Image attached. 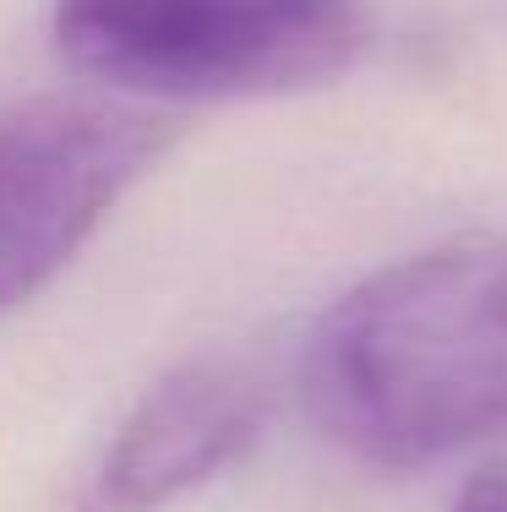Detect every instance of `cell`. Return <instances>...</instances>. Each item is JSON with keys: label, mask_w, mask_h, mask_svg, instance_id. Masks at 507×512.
<instances>
[{"label": "cell", "mask_w": 507, "mask_h": 512, "mask_svg": "<svg viewBox=\"0 0 507 512\" xmlns=\"http://www.w3.org/2000/svg\"><path fill=\"white\" fill-rule=\"evenodd\" d=\"M268 420V376L208 349L169 365L77 469L71 512H164L251 453Z\"/></svg>", "instance_id": "4"}, {"label": "cell", "mask_w": 507, "mask_h": 512, "mask_svg": "<svg viewBox=\"0 0 507 512\" xmlns=\"http://www.w3.org/2000/svg\"><path fill=\"white\" fill-rule=\"evenodd\" d=\"M311 425L377 469L507 442V235H458L355 278L295 360Z\"/></svg>", "instance_id": "1"}, {"label": "cell", "mask_w": 507, "mask_h": 512, "mask_svg": "<svg viewBox=\"0 0 507 512\" xmlns=\"http://www.w3.org/2000/svg\"><path fill=\"white\" fill-rule=\"evenodd\" d=\"M164 142L169 120L115 93L33 88L0 99V316L99 235Z\"/></svg>", "instance_id": "3"}, {"label": "cell", "mask_w": 507, "mask_h": 512, "mask_svg": "<svg viewBox=\"0 0 507 512\" xmlns=\"http://www.w3.org/2000/svg\"><path fill=\"white\" fill-rule=\"evenodd\" d=\"M55 50L115 99L224 104L344 77L360 0H50Z\"/></svg>", "instance_id": "2"}, {"label": "cell", "mask_w": 507, "mask_h": 512, "mask_svg": "<svg viewBox=\"0 0 507 512\" xmlns=\"http://www.w3.org/2000/svg\"><path fill=\"white\" fill-rule=\"evenodd\" d=\"M448 512H507V463H491L458 491Z\"/></svg>", "instance_id": "5"}]
</instances>
